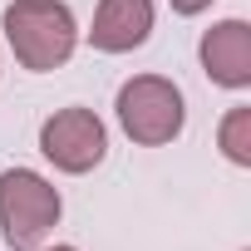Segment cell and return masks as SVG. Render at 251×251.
Wrapping results in <instances>:
<instances>
[{"label":"cell","mask_w":251,"mask_h":251,"mask_svg":"<svg viewBox=\"0 0 251 251\" xmlns=\"http://www.w3.org/2000/svg\"><path fill=\"white\" fill-rule=\"evenodd\" d=\"M5 35H10L15 59L40 74L74 54V15L59 0H15L5 10Z\"/></svg>","instance_id":"6da1fadb"},{"label":"cell","mask_w":251,"mask_h":251,"mask_svg":"<svg viewBox=\"0 0 251 251\" xmlns=\"http://www.w3.org/2000/svg\"><path fill=\"white\" fill-rule=\"evenodd\" d=\"M54 222H59V192L40 173L30 168L0 173V226L15 251H35Z\"/></svg>","instance_id":"7a4b0ae2"},{"label":"cell","mask_w":251,"mask_h":251,"mask_svg":"<svg viewBox=\"0 0 251 251\" xmlns=\"http://www.w3.org/2000/svg\"><path fill=\"white\" fill-rule=\"evenodd\" d=\"M118 123L123 133L143 148H158V143H173L182 133V94L177 84L158 79V74H138L118 89Z\"/></svg>","instance_id":"3957f363"},{"label":"cell","mask_w":251,"mask_h":251,"mask_svg":"<svg viewBox=\"0 0 251 251\" xmlns=\"http://www.w3.org/2000/svg\"><path fill=\"white\" fill-rule=\"evenodd\" d=\"M108 138H103V123L89 108H59L45 128H40V153L59 168V173H89L103 158Z\"/></svg>","instance_id":"277c9868"},{"label":"cell","mask_w":251,"mask_h":251,"mask_svg":"<svg viewBox=\"0 0 251 251\" xmlns=\"http://www.w3.org/2000/svg\"><path fill=\"white\" fill-rule=\"evenodd\" d=\"M202 69L222 89H246L251 84V25L246 20H222L202 35Z\"/></svg>","instance_id":"5b68a950"},{"label":"cell","mask_w":251,"mask_h":251,"mask_svg":"<svg viewBox=\"0 0 251 251\" xmlns=\"http://www.w3.org/2000/svg\"><path fill=\"white\" fill-rule=\"evenodd\" d=\"M148 30H153V0H99L89 40L103 54H123V50H138Z\"/></svg>","instance_id":"8992f818"},{"label":"cell","mask_w":251,"mask_h":251,"mask_svg":"<svg viewBox=\"0 0 251 251\" xmlns=\"http://www.w3.org/2000/svg\"><path fill=\"white\" fill-rule=\"evenodd\" d=\"M222 148L231 163H241V168L251 163V108H231L222 118Z\"/></svg>","instance_id":"52a82bcc"},{"label":"cell","mask_w":251,"mask_h":251,"mask_svg":"<svg viewBox=\"0 0 251 251\" xmlns=\"http://www.w3.org/2000/svg\"><path fill=\"white\" fill-rule=\"evenodd\" d=\"M207 5H212V0H173L177 15H197V10H207Z\"/></svg>","instance_id":"ba28073f"},{"label":"cell","mask_w":251,"mask_h":251,"mask_svg":"<svg viewBox=\"0 0 251 251\" xmlns=\"http://www.w3.org/2000/svg\"><path fill=\"white\" fill-rule=\"evenodd\" d=\"M54 251H74V246H54Z\"/></svg>","instance_id":"9c48e42d"}]
</instances>
